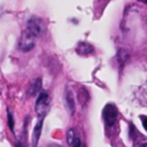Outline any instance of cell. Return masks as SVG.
<instances>
[{"mask_svg":"<svg viewBox=\"0 0 147 147\" xmlns=\"http://www.w3.org/2000/svg\"><path fill=\"white\" fill-rule=\"evenodd\" d=\"M25 31L37 38L45 32V25L39 17L33 16V17L29 18V21L26 23V30Z\"/></svg>","mask_w":147,"mask_h":147,"instance_id":"cell-3","label":"cell"},{"mask_svg":"<svg viewBox=\"0 0 147 147\" xmlns=\"http://www.w3.org/2000/svg\"><path fill=\"white\" fill-rule=\"evenodd\" d=\"M102 117L107 127H114L117 118H118V110L114 103H107L102 110Z\"/></svg>","mask_w":147,"mask_h":147,"instance_id":"cell-1","label":"cell"},{"mask_svg":"<svg viewBox=\"0 0 147 147\" xmlns=\"http://www.w3.org/2000/svg\"><path fill=\"white\" fill-rule=\"evenodd\" d=\"M42 121L44 119H39L38 123L36 124L34 129H33V133H32V146L36 147L38 145L39 138H40V133H41V129H42Z\"/></svg>","mask_w":147,"mask_h":147,"instance_id":"cell-6","label":"cell"},{"mask_svg":"<svg viewBox=\"0 0 147 147\" xmlns=\"http://www.w3.org/2000/svg\"><path fill=\"white\" fill-rule=\"evenodd\" d=\"M77 137L78 136L76 134V130L75 129H69L68 132H67V142H68V145L69 146H72Z\"/></svg>","mask_w":147,"mask_h":147,"instance_id":"cell-9","label":"cell"},{"mask_svg":"<svg viewBox=\"0 0 147 147\" xmlns=\"http://www.w3.org/2000/svg\"><path fill=\"white\" fill-rule=\"evenodd\" d=\"M138 1H141V2H145V3H147V0H138Z\"/></svg>","mask_w":147,"mask_h":147,"instance_id":"cell-15","label":"cell"},{"mask_svg":"<svg viewBox=\"0 0 147 147\" xmlns=\"http://www.w3.org/2000/svg\"><path fill=\"white\" fill-rule=\"evenodd\" d=\"M137 147H147V142H142V144H139Z\"/></svg>","mask_w":147,"mask_h":147,"instance_id":"cell-14","label":"cell"},{"mask_svg":"<svg viewBox=\"0 0 147 147\" xmlns=\"http://www.w3.org/2000/svg\"><path fill=\"white\" fill-rule=\"evenodd\" d=\"M46 147H62L61 145H57V144H49V145H47Z\"/></svg>","mask_w":147,"mask_h":147,"instance_id":"cell-13","label":"cell"},{"mask_svg":"<svg viewBox=\"0 0 147 147\" xmlns=\"http://www.w3.org/2000/svg\"><path fill=\"white\" fill-rule=\"evenodd\" d=\"M7 118H8V126L11 130V132H14V118H13V114L10 111H8Z\"/></svg>","mask_w":147,"mask_h":147,"instance_id":"cell-10","label":"cell"},{"mask_svg":"<svg viewBox=\"0 0 147 147\" xmlns=\"http://www.w3.org/2000/svg\"><path fill=\"white\" fill-rule=\"evenodd\" d=\"M76 52L79 55H88V54H91L93 52V46L87 44V42H79L77 45Z\"/></svg>","mask_w":147,"mask_h":147,"instance_id":"cell-7","label":"cell"},{"mask_svg":"<svg viewBox=\"0 0 147 147\" xmlns=\"http://www.w3.org/2000/svg\"><path fill=\"white\" fill-rule=\"evenodd\" d=\"M71 147H82V142H80V138L79 137L76 138V140H75V142H74V145Z\"/></svg>","mask_w":147,"mask_h":147,"instance_id":"cell-12","label":"cell"},{"mask_svg":"<svg viewBox=\"0 0 147 147\" xmlns=\"http://www.w3.org/2000/svg\"><path fill=\"white\" fill-rule=\"evenodd\" d=\"M40 90H41V79L37 78L31 83V85L28 90V94L30 96H34V95H37V93L40 92Z\"/></svg>","mask_w":147,"mask_h":147,"instance_id":"cell-8","label":"cell"},{"mask_svg":"<svg viewBox=\"0 0 147 147\" xmlns=\"http://www.w3.org/2000/svg\"><path fill=\"white\" fill-rule=\"evenodd\" d=\"M140 119H141V123H142L145 130L147 131V116H140Z\"/></svg>","mask_w":147,"mask_h":147,"instance_id":"cell-11","label":"cell"},{"mask_svg":"<svg viewBox=\"0 0 147 147\" xmlns=\"http://www.w3.org/2000/svg\"><path fill=\"white\" fill-rule=\"evenodd\" d=\"M65 105L67 108L69 110V114L72 115L75 113V98H74V93L71 90H67L65 92Z\"/></svg>","mask_w":147,"mask_h":147,"instance_id":"cell-5","label":"cell"},{"mask_svg":"<svg viewBox=\"0 0 147 147\" xmlns=\"http://www.w3.org/2000/svg\"><path fill=\"white\" fill-rule=\"evenodd\" d=\"M34 42H36V37H33L32 34H30L29 32L24 31L20 42H18V48L23 52H29L34 47Z\"/></svg>","mask_w":147,"mask_h":147,"instance_id":"cell-4","label":"cell"},{"mask_svg":"<svg viewBox=\"0 0 147 147\" xmlns=\"http://www.w3.org/2000/svg\"><path fill=\"white\" fill-rule=\"evenodd\" d=\"M48 107H49L48 93L47 92H40L38 98H37L36 105H34V110H36L37 115L39 116V119H44V117L48 110Z\"/></svg>","mask_w":147,"mask_h":147,"instance_id":"cell-2","label":"cell"}]
</instances>
